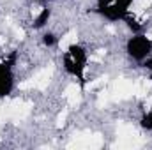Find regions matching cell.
Instances as JSON below:
<instances>
[{
	"label": "cell",
	"instance_id": "9",
	"mask_svg": "<svg viewBox=\"0 0 152 150\" xmlns=\"http://www.w3.org/2000/svg\"><path fill=\"white\" fill-rule=\"evenodd\" d=\"M147 39H151V41H152V30H149V32H147Z\"/></svg>",
	"mask_w": 152,
	"mask_h": 150
},
{
	"label": "cell",
	"instance_id": "8",
	"mask_svg": "<svg viewBox=\"0 0 152 150\" xmlns=\"http://www.w3.org/2000/svg\"><path fill=\"white\" fill-rule=\"evenodd\" d=\"M145 106H147V108H151L152 106V97H149V99L145 101Z\"/></svg>",
	"mask_w": 152,
	"mask_h": 150
},
{
	"label": "cell",
	"instance_id": "1",
	"mask_svg": "<svg viewBox=\"0 0 152 150\" xmlns=\"http://www.w3.org/2000/svg\"><path fill=\"white\" fill-rule=\"evenodd\" d=\"M133 95V81L129 79H118L113 87V94L110 95L112 99L118 101V99H126Z\"/></svg>",
	"mask_w": 152,
	"mask_h": 150
},
{
	"label": "cell",
	"instance_id": "2",
	"mask_svg": "<svg viewBox=\"0 0 152 150\" xmlns=\"http://www.w3.org/2000/svg\"><path fill=\"white\" fill-rule=\"evenodd\" d=\"M64 97L67 99V103H69L71 106H76V104H80V101H81V94H80V88H78L76 85H69V87L64 90Z\"/></svg>",
	"mask_w": 152,
	"mask_h": 150
},
{
	"label": "cell",
	"instance_id": "5",
	"mask_svg": "<svg viewBox=\"0 0 152 150\" xmlns=\"http://www.w3.org/2000/svg\"><path fill=\"white\" fill-rule=\"evenodd\" d=\"M104 83H106V78H99V79H96V81L88 83V85H87V88H88V90H94V88H99V87H103Z\"/></svg>",
	"mask_w": 152,
	"mask_h": 150
},
{
	"label": "cell",
	"instance_id": "3",
	"mask_svg": "<svg viewBox=\"0 0 152 150\" xmlns=\"http://www.w3.org/2000/svg\"><path fill=\"white\" fill-rule=\"evenodd\" d=\"M76 39H78V37H76V32H69V34H66L64 37L60 39V44H58V46H60V50H67L71 44H75V42H76Z\"/></svg>",
	"mask_w": 152,
	"mask_h": 150
},
{
	"label": "cell",
	"instance_id": "6",
	"mask_svg": "<svg viewBox=\"0 0 152 150\" xmlns=\"http://www.w3.org/2000/svg\"><path fill=\"white\" fill-rule=\"evenodd\" d=\"M66 118H67V111L64 110V111L58 115V118H57V125H58V127H60V125H64V124H66Z\"/></svg>",
	"mask_w": 152,
	"mask_h": 150
},
{
	"label": "cell",
	"instance_id": "4",
	"mask_svg": "<svg viewBox=\"0 0 152 150\" xmlns=\"http://www.w3.org/2000/svg\"><path fill=\"white\" fill-rule=\"evenodd\" d=\"M151 5V0H134L133 2V12H142Z\"/></svg>",
	"mask_w": 152,
	"mask_h": 150
},
{
	"label": "cell",
	"instance_id": "10",
	"mask_svg": "<svg viewBox=\"0 0 152 150\" xmlns=\"http://www.w3.org/2000/svg\"><path fill=\"white\" fill-rule=\"evenodd\" d=\"M4 42H5V39H4V37H0V44H4Z\"/></svg>",
	"mask_w": 152,
	"mask_h": 150
},
{
	"label": "cell",
	"instance_id": "7",
	"mask_svg": "<svg viewBox=\"0 0 152 150\" xmlns=\"http://www.w3.org/2000/svg\"><path fill=\"white\" fill-rule=\"evenodd\" d=\"M14 34H16V37H20V39L25 37V30L23 28H14Z\"/></svg>",
	"mask_w": 152,
	"mask_h": 150
}]
</instances>
